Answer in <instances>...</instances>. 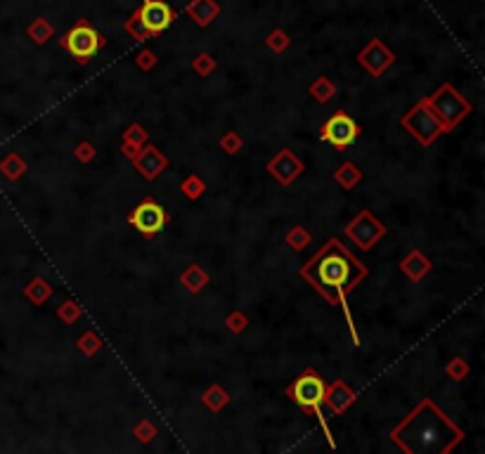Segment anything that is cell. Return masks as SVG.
<instances>
[{
  "label": "cell",
  "mask_w": 485,
  "mask_h": 454,
  "mask_svg": "<svg viewBox=\"0 0 485 454\" xmlns=\"http://www.w3.org/2000/svg\"><path fill=\"white\" fill-rule=\"evenodd\" d=\"M192 69L194 73H199L201 78L211 76V73L218 69V59H215L211 52H199V55H194L192 59Z\"/></svg>",
  "instance_id": "f546056e"
},
{
  "label": "cell",
  "mask_w": 485,
  "mask_h": 454,
  "mask_svg": "<svg viewBox=\"0 0 485 454\" xmlns=\"http://www.w3.org/2000/svg\"><path fill=\"white\" fill-rule=\"evenodd\" d=\"M59 47L64 52H69L78 64H88L97 52H102L107 47V38L88 19H78L59 38Z\"/></svg>",
  "instance_id": "5b68a950"
},
{
  "label": "cell",
  "mask_w": 485,
  "mask_h": 454,
  "mask_svg": "<svg viewBox=\"0 0 485 454\" xmlns=\"http://www.w3.org/2000/svg\"><path fill=\"white\" fill-rule=\"evenodd\" d=\"M208 282H211V275H208L206 270L199 265V263L187 265L185 273L180 275V284H183V289L190 291V294H194V296L201 294V291L208 287Z\"/></svg>",
  "instance_id": "e0dca14e"
},
{
  "label": "cell",
  "mask_w": 485,
  "mask_h": 454,
  "mask_svg": "<svg viewBox=\"0 0 485 454\" xmlns=\"http://www.w3.org/2000/svg\"><path fill=\"white\" fill-rule=\"evenodd\" d=\"M400 128L412 135L421 147L433 145L441 135L448 133V128L441 124V119H438L433 112H431V107L426 104L424 97L405 114V117H400Z\"/></svg>",
  "instance_id": "8992f818"
},
{
  "label": "cell",
  "mask_w": 485,
  "mask_h": 454,
  "mask_svg": "<svg viewBox=\"0 0 485 454\" xmlns=\"http://www.w3.org/2000/svg\"><path fill=\"white\" fill-rule=\"evenodd\" d=\"M355 59H358V64L369 73V76L379 78L395 64V52L390 50V47L383 43L381 38H372L358 52V57H355Z\"/></svg>",
  "instance_id": "8fae6325"
},
{
  "label": "cell",
  "mask_w": 485,
  "mask_h": 454,
  "mask_svg": "<svg viewBox=\"0 0 485 454\" xmlns=\"http://www.w3.org/2000/svg\"><path fill=\"white\" fill-rule=\"evenodd\" d=\"M131 161H133V168L140 173V178H145L147 182H154L168 166H171L166 154L161 152L157 145H150V142H147Z\"/></svg>",
  "instance_id": "4fadbf2b"
},
{
  "label": "cell",
  "mask_w": 485,
  "mask_h": 454,
  "mask_svg": "<svg viewBox=\"0 0 485 454\" xmlns=\"http://www.w3.org/2000/svg\"><path fill=\"white\" fill-rule=\"evenodd\" d=\"M140 149H143V147H133V145H128V142H124V145H121V154H124L126 159H133Z\"/></svg>",
  "instance_id": "8d00e7d4"
},
{
  "label": "cell",
  "mask_w": 485,
  "mask_h": 454,
  "mask_svg": "<svg viewBox=\"0 0 485 454\" xmlns=\"http://www.w3.org/2000/svg\"><path fill=\"white\" fill-rule=\"evenodd\" d=\"M355 400H358L355 388H350L348 381H343V378H336V381H327L322 407H327L334 417H341L343 412L353 407Z\"/></svg>",
  "instance_id": "5bb4252c"
},
{
  "label": "cell",
  "mask_w": 485,
  "mask_h": 454,
  "mask_svg": "<svg viewBox=\"0 0 485 454\" xmlns=\"http://www.w3.org/2000/svg\"><path fill=\"white\" fill-rule=\"evenodd\" d=\"M299 275L315 294H320L329 306L339 308L346 315L350 336H353V345H360L358 331H355V324H353V315L348 310V294L362 280H367L369 268L365 263L358 256H353V251L339 237H329L318 253L311 256L299 268Z\"/></svg>",
  "instance_id": "6da1fadb"
},
{
  "label": "cell",
  "mask_w": 485,
  "mask_h": 454,
  "mask_svg": "<svg viewBox=\"0 0 485 454\" xmlns=\"http://www.w3.org/2000/svg\"><path fill=\"white\" fill-rule=\"evenodd\" d=\"M133 438L143 445H150L154 438H159V429L157 424L150 422V419H140V422L133 426Z\"/></svg>",
  "instance_id": "4316f807"
},
{
  "label": "cell",
  "mask_w": 485,
  "mask_h": 454,
  "mask_svg": "<svg viewBox=\"0 0 485 454\" xmlns=\"http://www.w3.org/2000/svg\"><path fill=\"white\" fill-rule=\"evenodd\" d=\"M157 55H154V52L150 50V47H145V50H140L138 55H136V66L140 71H152L154 66H157Z\"/></svg>",
  "instance_id": "d590c367"
},
{
  "label": "cell",
  "mask_w": 485,
  "mask_h": 454,
  "mask_svg": "<svg viewBox=\"0 0 485 454\" xmlns=\"http://www.w3.org/2000/svg\"><path fill=\"white\" fill-rule=\"evenodd\" d=\"M230 402H232V395L220 383L206 386V390L201 393V405H204L208 412H213V414H220Z\"/></svg>",
  "instance_id": "ac0fdd59"
},
{
  "label": "cell",
  "mask_w": 485,
  "mask_h": 454,
  "mask_svg": "<svg viewBox=\"0 0 485 454\" xmlns=\"http://www.w3.org/2000/svg\"><path fill=\"white\" fill-rule=\"evenodd\" d=\"M400 273L407 277L409 282H421L431 270H433V263L421 249H409V253L402 256L400 261Z\"/></svg>",
  "instance_id": "9a60e30c"
},
{
  "label": "cell",
  "mask_w": 485,
  "mask_h": 454,
  "mask_svg": "<svg viewBox=\"0 0 485 454\" xmlns=\"http://www.w3.org/2000/svg\"><path fill=\"white\" fill-rule=\"evenodd\" d=\"M424 100H426V104L431 107V112L441 119V124L448 128V133L455 131V128L474 112V104H471L453 83L438 85L436 90Z\"/></svg>",
  "instance_id": "277c9868"
},
{
  "label": "cell",
  "mask_w": 485,
  "mask_h": 454,
  "mask_svg": "<svg viewBox=\"0 0 485 454\" xmlns=\"http://www.w3.org/2000/svg\"><path fill=\"white\" fill-rule=\"evenodd\" d=\"M52 294H55V289H52V284L45 280V277H33V280L24 287L26 301H31L33 306H45V303L52 298Z\"/></svg>",
  "instance_id": "ffe728a7"
},
{
  "label": "cell",
  "mask_w": 485,
  "mask_h": 454,
  "mask_svg": "<svg viewBox=\"0 0 485 454\" xmlns=\"http://www.w3.org/2000/svg\"><path fill=\"white\" fill-rule=\"evenodd\" d=\"M285 241H287V246L292 249V251H303V249L311 246L313 234L308 232V229L303 227V225H294V227H289V229H287Z\"/></svg>",
  "instance_id": "d4e9b609"
},
{
  "label": "cell",
  "mask_w": 485,
  "mask_h": 454,
  "mask_svg": "<svg viewBox=\"0 0 485 454\" xmlns=\"http://www.w3.org/2000/svg\"><path fill=\"white\" fill-rule=\"evenodd\" d=\"M0 173H3L8 180H19L26 173V161L19 157L17 152H12L0 161Z\"/></svg>",
  "instance_id": "603a6c76"
},
{
  "label": "cell",
  "mask_w": 485,
  "mask_h": 454,
  "mask_svg": "<svg viewBox=\"0 0 485 454\" xmlns=\"http://www.w3.org/2000/svg\"><path fill=\"white\" fill-rule=\"evenodd\" d=\"M73 157H76V161H80V164H90V161H95V157H97V149L92 142L80 140L78 145L73 147Z\"/></svg>",
  "instance_id": "e575fe53"
},
{
  "label": "cell",
  "mask_w": 485,
  "mask_h": 454,
  "mask_svg": "<svg viewBox=\"0 0 485 454\" xmlns=\"http://www.w3.org/2000/svg\"><path fill=\"white\" fill-rule=\"evenodd\" d=\"M80 317H83V308L76 301H71V298H66L62 306L57 308V320L62 324H76Z\"/></svg>",
  "instance_id": "f1b7e54d"
},
{
  "label": "cell",
  "mask_w": 485,
  "mask_h": 454,
  "mask_svg": "<svg viewBox=\"0 0 485 454\" xmlns=\"http://www.w3.org/2000/svg\"><path fill=\"white\" fill-rule=\"evenodd\" d=\"M362 178H365V173H362V168L358 164H353V161H343V164L334 171V182L341 189H346V192H353V189L362 182Z\"/></svg>",
  "instance_id": "d6986e66"
},
{
  "label": "cell",
  "mask_w": 485,
  "mask_h": 454,
  "mask_svg": "<svg viewBox=\"0 0 485 454\" xmlns=\"http://www.w3.org/2000/svg\"><path fill=\"white\" fill-rule=\"evenodd\" d=\"M390 443L405 454H453L464 431L436 405L424 398L388 433Z\"/></svg>",
  "instance_id": "7a4b0ae2"
},
{
  "label": "cell",
  "mask_w": 485,
  "mask_h": 454,
  "mask_svg": "<svg viewBox=\"0 0 485 454\" xmlns=\"http://www.w3.org/2000/svg\"><path fill=\"white\" fill-rule=\"evenodd\" d=\"M265 45H268V50L275 52V55H282V52L289 50V45H292V38H289V33L285 29H273L270 33H268Z\"/></svg>",
  "instance_id": "83f0119b"
},
{
  "label": "cell",
  "mask_w": 485,
  "mask_h": 454,
  "mask_svg": "<svg viewBox=\"0 0 485 454\" xmlns=\"http://www.w3.org/2000/svg\"><path fill=\"white\" fill-rule=\"evenodd\" d=\"M241 147H244V138H241L237 131H227L223 138H220V149H223L227 157H234V154H239Z\"/></svg>",
  "instance_id": "d6a6232c"
},
{
  "label": "cell",
  "mask_w": 485,
  "mask_h": 454,
  "mask_svg": "<svg viewBox=\"0 0 485 454\" xmlns=\"http://www.w3.org/2000/svg\"><path fill=\"white\" fill-rule=\"evenodd\" d=\"M325 388H327L325 376H322L320 371H315L313 367H306L299 376L294 378L292 383L287 386L285 393H287V398L296 405V407H301L303 412H306V414H313L315 419H318L320 429L325 431L329 445L336 447L334 438H332V431H329L327 419H325V414H322V400H325Z\"/></svg>",
  "instance_id": "3957f363"
},
{
  "label": "cell",
  "mask_w": 485,
  "mask_h": 454,
  "mask_svg": "<svg viewBox=\"0 0 485 454\" xmlns=\"http://www.w3.org/2000/svg\"><path fill=\"white\" fill-rule=\"evenodd\" d=\"M343 234L348 237L350 241H353L355 249L360 251H372L376 244H379L383 237H386V225L376 218L372 211H367V208H362L353 215V220L348 222L346 229H343Z\"/></svg>",
  "instance_id": "9c48e42d"
},
{
  "label": "cell",
  "mask_w": 485,
  "mask_h": 454,
  "mask_svg": "<svg viewBox=\"0 0 485 454\" xmlns=\"http://www.w3.org/2000/svg\"><path fill=\"white\" fill-rule=\"evenodd\" d=\"M147 140H150V133H147V128L140 124H131L124 131V142H128V145H133V147H145Z\"/></svg>",
  "instance_id": "1f68e13d"
},
{
  "label": "cell",
  "mask_w": 485,
  "mask_h": 454,
  "mask_svg": "<svg viewBox=\"0 0 485 454\" xmlns=\"http://www.w3.org/2000/svg\"><path fill=\"white\" fill-rule=\"evenodd\" d=\"M308 92H311V97L315 100V102L327 104L329 100H334L336 85H334V80L329 78V76H320V78H315L313 83H311V88H308Z\"/></svg>",
  "instance_id": "7402d4cb"
},
{
  "label": "cell",
  "mask_w": 485,
  "mask_h": 454,
  "mask_svg": "<svg viewBox=\"0 0 485 454\" xmlns=\"http://www.w3.org/2000/svg\"><path fill=\"white\" fill-rule=\"evenodd\" d=\"M185 12L194 24L206 29V26H211L220 17L223 8H220L218 0H192V3H187Z\"/></svg>",
  "instance_id": "2e32d148"
},
{
  "label": "cell",
  "mask_w": 485,
  "mask_h": 454,
  "mask_svg": "<svg viewBox=\"0 0 485 454\" xmlns=\"http://www.w3.org/2000/svg\"><path fill=\"white\" fill-rule=\"evenodd\" d=\"M360 135H362L360 124L350 117L346 109L334 112L332 117L320 126V140L332 145L334 149H339V152L348 149L350 145H355Z\"/></svg>",
  "instance_id": "52a82bcc"
},
{
  "label": "cell",
  "mask_w": 485,
  "mask_h": 454,
  "mask_svg": "<svg viewBox=\"0 0 485 454\" xmlns=\"http://www.w3.org/2000/svg\"><path fill=\"white\" fill-rule=\"evenodd\" d=\"M102 338H100L97 331H92V329H88L85 334H80L78 336V341H76V348L80 355H85V357H95L100 350H102Z\"/></svg>",
  "instance_id": "cb8c5ba5"
},
{
  "label": "cell",
  "mask_w": 485,
  "mask_h": 454,
  "mask_svg": "<svg viewBox=\"0 0 485 454\" xmlns=\"http://www.w3.org/2000/svg\"><path fill=\"white\" fill-rule=\"evenodd\" d=\"M268 173L273 175V180H277L282 187H289L292 182H296L301 178L303 173H306V164L296 157L294 149L289 147H282L275 157L265 164Z\"/></svg>",
  "instance_id": "7c38bea8"
},
{
  "label": "cell",
  "mask_w": 485,
  "mask_h": 454,
  "mask_svg": "<svg viewBox=\"0 0 485 454\" xmlns=\"http://www.w3.org/2000/svg\"><path fill=\"white\" fill-rule=\"evenodd\" d=\"M133 17H136L140 26L150 33V38H157L164 31L171 29V24L175 22V10L166 3V0H145V3L133 12Z\"/></svg>",
  "instance_id": "30bf717a"
},
{
  "label": "cell",
  "mask_w": 485,
  "mask_h": 454,
  "mask_svg": "<svg viewBox=\"0 0 485 454\" xmlns=\"http://www.w3.org/2000/svg\"><path fill=\"white\" fill-rule=\"evenodd\" d=\"M249 317L246 313H241V310H232L230 315L225 317V327L232 331V334H244V331L249 329Z\"/></svg>",
  "instance_id": "836d02e7"
},
{
  "label": "cell",
  "mask_w": 485,
  "mask_h": 454,
  "mask_svg": "<svg viewBox=\"0 0 485 454\" xmlns=\"http://www.w3.org/2000/svg\"><path fill=\"white\" fill-rule=\"evenodd\" d=\"M126 220H128V225L136 227L145 239H154V237L171 222V215H168V211L154 199V196H145V199L128 213Z\"/></svg>",
  "instance_id": "ba28073f"
},
{
  "label": "cell",
  "mask_w": 485,
  "mask_h": 454,
  "mask_svg": "<svg viewBox=\"0 0 485 454\" xmlns=\"http://www.w3.org/2000/svg\"><path fill=\"white\" fill-rule=\"evenodd\" d=\"M26 36H29L36 45H45L48 40H52V36H55V26H52L45 17H36L29 26H26Z\"/></svg>",
  "instance_id": "44dd1931"
},
{
  "label": "cell",
  "mask_w": 485,
  "mask_h": 454,
  "mask_svg": "<svg viewBox=\"0 0 485 454\" xmlns=\"http://www.w3.org/2000/svg\"><path fill=\"white\" fill-rule=\"evenodd\" d=\"M445 374H448V378L450 381H464V378H467L469 374H471V367H469V362L464 360V357H453V360H450L448 364H445Z\"/></svg>",
  "instance_id": "4dcf8cb0"
},
{
  "label": "cell",
  "mask_w": 485,
  "mask_h": 454,
  "mask_svg": "<svg viewBox=\"0 0 485 454\" xmlns=\"http://www.w3.org/2000/svg\"><path fill=\"white\" fill-rule=\"evenodd\" d=\"M180 192H183L190 201H197L201 199V194L206 192V182L201 180L197 173H190L183 182H180Z\"/></svg>",
  "instance_id": "484cf974"
}]
</instances>
